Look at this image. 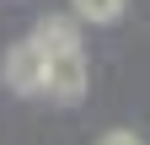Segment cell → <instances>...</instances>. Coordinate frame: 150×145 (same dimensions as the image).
<instances>
[{
	"label": "cell",
	"instance_id": "cell-1",
	"mask_svg": "<svg viewBox=\"0 0 150 145\" xmlns=\"http://www.w3.org/2000/svg\"><path fill=\"white\" fill-rule=\"evenodd\" d=\"M43 92L54 102H81L86 97V59L81 48H59V54H43Z\"/></svg>",
	"mask_w": 150,
	"mask_h": 145
},
{
	"label": "cell",
	"instance_id": "cell-2",
	"mask_svg": "<svg viewBox=\"0 0 150 145\" xmlns=\"http://www.w3.org/2000/svg\"><path fill=\"white\" fill-rule=\"evenodd\" d=\"M6 86H11V92H22V97L43 92V54L32 48V38H22V43L6 54Z\"/></svg>",
	"mask_w": 150,
	"mask_h": 145
},
{
	"label": "cell",
	"instance_id": "cell-3",
	"mask_svg": "<svg viewBox=\"0 0 150 145\" xmlns=\"http://www.w3.org/2000/svg\"><path fill=\"white\" fill-rule=\"evenodd\" d=\"M32 48H38V54L81 48V38H75V22H70V16H43V22L32 27Z\"/></svg>",
	"mask_w": 150,
	"mask_h": 145
},
{
	"label": "cell",
	"instance_id": "cell-4",
	"mask_svg": "<svg viewBox=\"0 0 150 145\" xmlns=\"http://www.w3.org/2000/svg\"><path fill=\"white\" fill-rule=\"evenodd\" d=\"M70 11L81 16V22L107 27V22H118V16H123V0H70Z\"/></svg>",
	"mask_w": 150,
	"mask_h": 145
},
{
	"label": "cell",
	"instance_id": "cell-5",
	"mask_svg": "<svg viewBox=\"0 0 150 145\" xmlns=\"http://www.w3.org/2000/svg\"><path fill=\"white\" fill-rule=\"evenodd\" d=\"M97 145H145V140H139L134 129H107V134H102Z\"/></svg>",
	"mask_w": 150,
	"mask_h": 145
}]
</instances>
